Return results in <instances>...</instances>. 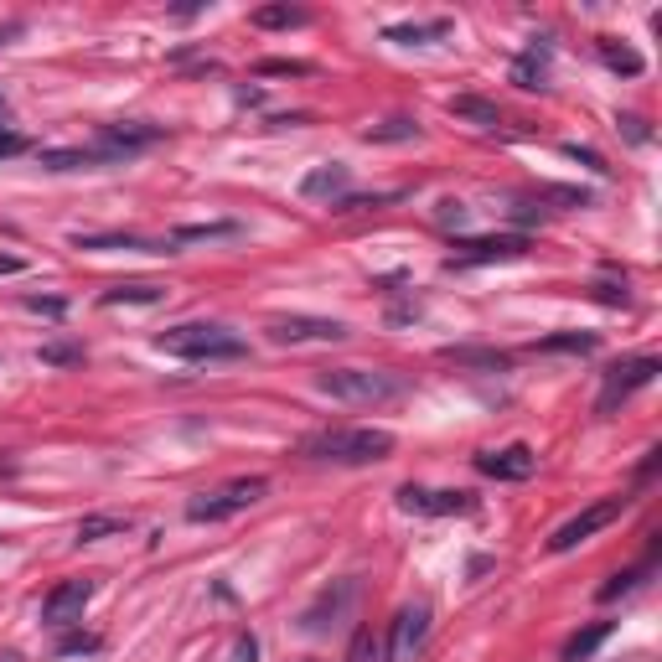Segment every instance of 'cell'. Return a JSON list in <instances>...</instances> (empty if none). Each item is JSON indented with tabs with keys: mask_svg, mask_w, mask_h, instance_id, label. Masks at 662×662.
Returning <instances> with one entry per match:
<instances>
[{
	"mask_svg": "<svg viewBox=\"0 0 662 662\" xmlns=\"http://www.w3.org/2000/svg\"><path fill=\"white\" fill-rule=\"evenodd\" d=\"M600 63H606L611 73H621V78H637L647 63H642V52H631L626 42H616V37H600Z\"/></svg>",
	"mask_w": 662,
	"mask_h": 662,
	"instance_id": "obj_22",
	"label": "cell"
},
{
	"mask_svg": "<svg viewBox=\"0 0 662 662\" xmlns=\"http://www.w3.org/2000/svg\"><path fill=\"white\" fill-rule=\"evenodd\" d=\"M595 300H600V306H631L626 285H595Z\"/></svg>",
	"mask_w": 662,
	"mask_h": 662,
	"instance_id": "obj_42",
	"label": "cell"
},
{
	"mask_svg": "<svg viewBox=\"0 0 662 662\" xmlns=\"http://www.w3.org/2000/svg\"><path fill=\"white\" fill-rule=\"evenodd\" d=\"M450 32V21H409V26H383V42L394 47H430Z\"/></svg>",
	"mask_w": 662,
	"mask_h": 662,
	"instance_id": "obj_18",
	"label": "cell"
},
{
	"mask_svg": "<svg viewBox=\"0 0 662 662\" xmlns=\"http://www.w3.org/2000/svg\"><path fill=\"white\" fill-rule=\"evenodd\" d=\"M238 223H187L171 233V244H202V238H233Z\"/></svg>",
	"mask_w": 662,
	"mask_h": 662,
	"instance_id": "obj_30",
	"label": "cell"
},
{
	"mask_svg": "<svg viewBox=\"0 0 662 662\" xmlns=\"http://www.w3.org/2000/svg\"><path fill=\"white\" fill-rule=\"evenodd\" d=\"M399 507L404 513H414V518H466V513H476V497L471 492H461V487H399Z\"/></svg>",
	"mask_w": 662,
	"mask_h": 662,
	"instance_id": "obj_8",
	"label": "cell"
},
{
	"mask_svg": "<svg viewBox=\"0 0 662 662\" xmlns=\"http://www.w3.org/2000/svg\"><path fill=\"white\" fill-rule=\"evenodd\" d=\"M435 223H440V228H461V223H466V207H461L456 197H445V202L435 207Z\"/></svg>",
	"mask_w": 662,
	"mask_h": 662,
	"instance_id": "obj_38",
	"label": "cell"
},
{
	"mask_svg": "<svg viewBox=\"0 0 662 662\" xmlns=\"http://www.w3.org/2000/svg\"><path fill=\"white\" fill-rule=\"evenodd\" d=\"M21 150H26V135H21V130H6V125H0V156H21Z\"/></svg>",
	"mask_w": 662,
	"mask_h": 662,
	"instance_id": "obj_43",
	"label": "cell"
},
{
	"mask_svg": "<svg viewBox=\"0 0 662 662\" xmlns=\"http://www.w3.org/2000/svg\"><path fill=\"white\" fill-rule=\"evenodd\" d=\"M254 73H259V78H306L311 63H295V57H264Z\"/></svg>",
	"mask_w": 662,
	"mask_h": 662,
	"instance_id": "obj_32",
	"label": "cell"
},
{
	"mask_svg": "<svg viewBox=\"0 0 662 662\" xmlns=\"http://www.w3.org/2000/svg\"><path fill=\"white\" fill-rule=\"evenodd\" d=\"M300 456L331 461V466H373L394 456V435L388 430H316L300 440Z\"/></svg>",
	"mask_w": 662,
	"mask_h": 662,
	"instance_id": "obj_1",
	"label": "cell"
},
{
	"mask_svg": "<svg viewBox=\"0 0 662 662\" xmlns=\"http://www.w3.org/2000/svg\"><path fill=\"white\" fill-rule=\"evenodd\" d=\"M156 140H161V125H135V119L99 130V150L109 156V166L125 161V156H135V150H145V145H156Z\"/></svg>",
	"mask_w": 662,
	"mask_h": 662,
	"instance_id": "obj_14",
	"label": "cell"
},
{
	"mask_svg": "<svg viewBox=\"0 0 662 662\" xmlns=\"http://www.w3.org/2000/svg\"><path fill=\"white\" fill-rule=\"evenodd\" d=\"M616 125H621V135H626L631 145H647V140H652V130H647V119H637V114H621V119H616Z\"/></svg>",
	"mask_w": 662,
	"mask_h": 662,
	"instance_id": "obj_37",
	"label": "cell"
},
{
	"mask_svg": "<svg viewBox=\"0 0 662 662\" xmlns=\"http://www.w3.org/2000/svg\"><path fill=\"white\" fill-rule=\"evenodd\" d=\"M94 600V580H63V585H52L47 600H42V621L47 626H73L83 616V606Z\"/></svg>",
	"mask_w": 662,
	"mask_h": 662,
	"instance_id": "obj_13",
	"label": "cell"
},
{
	"mask_svg": "<svg viewBox=\"0 0 662 662\" xmlns=\"http://www.w3.org/2000/svg\"><path fill=\"white\" fill-rule=\"evenodd\" d=\"M430 621H435L430 600H409V606H399V616L388 621V662H414L419 647H425V637H430Z\"/></svg>",
	"mask_w": 662,
	"mask_h": 662,
	"instance_id": "obj_7",
	"label": "cell"
},
{
	"mask_svg": "<svg viewBox=\"0 0 662 662\" xmlns=\"http://www.w3.org/2000/svg\"><path fill=\"white\" fill-rule=\"evenodd\" d=\"M404 192H373V197H342V202H331V213L347 218V213H368V207H388V202H399Z\"/></svg>",
	"mask_w": 662,
	"mask_h": 662,
	"instance_id": "obj_31",
	"label": "cell"
},
{
	"mask_svg": "<svg viewBox=\"0 0 662 662\" xmlns=\"http://www.w3.org/2000/svg\"><path fill=\"white\" fill-rule=\"evenodd\" d=\"M544 197L564 207H590V192H575V187H544Z\"/></svg>",
	"mask_w": 662,
	"mask_h": 662,
	"instance_id": "obj_41",
	"label": "cell"
},
{
	"mask_svg": "<svg viewBox=\"0 0 662 662\" xmlns=\"http://www.w3.org/2000/svg\"><path fill=\"white\" fill-rule=\"evenodd\" d=\"M104 642L94 637V631H68L63 642H57V657H78V652H99Z\"/></svg>",
	"mask_w": 662,
	"mask_h": 662,
	"instance_id": "obj_34",
	"label": "cell"
},
{
	"mask_svg": "<svg viewBox=\"0 0 662 662\" xmlns=\"http://www.w3.org/2000/svg\"><path fill=\"white\" fill-rule=\"evenodd\" d=\"M544 57H549V47H533V52H523L518 63H513V83L518 88H549V68H544Z\"/></svg>",
	"mask_w": 662,
	"mask_h": 662,
	"instance_id": "obj_24",
	"label": "cell"
},
{
	"mask_svg": "<svg viewBox=\"0 0 662 662\" xmlns=\"http://www.w3.org/2000/svg\"><path fill=\"white\" fill-rule=\"evenodd\" d=\"M0 275H21V259L16 254H0Z\"/></svg>",
	"mask_w": 662,
	"mask_h": 662,
	"instance_id": "obj_45",
	"label": "cell"
},
{
	"mask_svg": "<svg viewBox=\"0 0 662 662\" xmlns=\"http://www.w3.org/2000/svg\"><path fill=\"white\" fill-rule=\"evenodd\" d=\"M269 342L295 347V342H347V326L331 321V316H275L264 326Z\"/></svg>",
	"mask_w": 662,
	"mask_h": 662,
	"instance_id": "obj_11",
	"label": "cell"
},
{
	"mask_svg": "<svg viewBox=\"0 0 662 662\" xmlns=\"http://www.w3.org/2000/svg\"><path fill=\"white\" fill-rule=\"evenodd\" d=\"M456 254H450V269L461 264H507V259H523L533 249L528 233H492V238H456L450 244Z\"/></svg>",
	"mask_w": 662,
	"mask_h": 662,
	"instance_id": "obj_9",
	"label": "cell"
},
{
	"mask_svg": "<svg viewBox=\"0 0 662 662\" xmlns=\"http://www.w3.org/2000/svg\"><path fill=\"white\" fill-rule=\"evenodd\" d=\"M347 662H378V637H373V631L363 626V631H357V642H352V652H347Z\"/></svg>",
	"mask_w": 662,
	"mask_h": 662,
	"instance_id": "obj_36",
	"label": "cell"
},
{
	"mask_svg": "<svg viewBox=\"0 0 662 662\" xmlns=\"http://www.w3.org/2000/svg\"><path fill=\"white\" fill-rule=\"evenodd\" d=\"M445 109H450V114H456V119H471V125H476V130H497V125H502V114H497V104H487V99H476V94H456V99H450Z\"/></svg>",
	"mask_w": 662,
	"mask_h": 662,
	"instance_id": "obj_21",
	"label": "cell"
},
{
	"mask_svg": "<svg viewBox=\"0 0 662 662\" xmlns=\"http://www.w3.org/2000/svg\"><path fill=\"white\" fill-rule=\"evenodd\" d=\"M611 621H595V626H585V631H575V637L564 642V662H585V657H595V647L611 637Z\"/></svg>",
	"mask_w": 662,
	"mask_h": 662,
	"instance_id": "obj_25",
	"label": "cell"
},
{
	"mask_svg": "<svg viewBox=\"0 0 662 662\" xmlns=\"http://www.w3.org/2000/svg\"><path fill=\"white\" fill-rule=\"evenodd\" d=\"M249 21L259 26V32H285V26H306L311 11H300V6H259Z\"/></svg>",
	"mask_w": 662,
	"mask_h": 662,
	"instance_id": "obj_26",
	"label": "cell"
},
{
	"mask_svg": "<svg viewBox=\"0 0 662 662\" xmlns=\"http://www.w3.org/2000/svg\"><path fill=\"white\" fill-rule=\"evenodd\" d=\"M564 156H569V161H580V166H590V171H611V166H606V156H600V150H590V145H575V140L564 145Z\"/></svg>",
	"mask_w": 662,
	"mask_h": 662,
	"instance_id": "obj_35",
	"label": "cell"
},
{
	"mask_svg": "<svg viewBox=\"0 0 662 662\" xmlns=\"http://www.w3.org/2000/svg\"><path fill=\"white\" fill-rule=\"evenodd\" d=\"M130 518H114V513H94V518H83L78 523V544H99V538H114V533H125Z\"/></svg>",
	"mask_w": 662,
	"mask_h": 662,
	"instance_id": "obj_28",
	"label": "cell"
},
{
	"mask_svg": "<svg viewBox=\"0 0 662 662\" xmlns=\"http://www.w3.org/2000/svg\"><path fill=\"white\" fill-rule=\"evenodd\" d=\"M357 595H363V580L357 575H347V580H331L306 611H300V621H295V631L300 637H331L347 616H352V606H357Z\"/></svg>",
	"mask_w": 662,
	"mask_h": 662,
	"instance_id": "obj_4",
	"label": "cell"
},
{
	"mask_svg": "<svg viewBox=\"0 0 662 662\" xmlns=\"http://www.w3.org/2000/svg\"><path fill=\"white\" fill-rule=\"evenodd\" d=\"M0 476H16V461L11 456H0Z\"/></svg>",
	"mask_w": 662,
	"mask_h": 662,
	"instance_id": "obj_46",
	"label": "cell"
},
{
	"mask_svg": "<svg viewBox=\"0 0 662 662\" xmlns=\"http://www.w3.org/2000/svg\"><path fill=\"white\" fill-rule=\"evenodd\" d=\"M73 249H94V254H109V249H125V254H176L171 238H140V233H78Z\"/></svg>",
	"mask_w": 662,
	"mask_h": 662,
	"instance_id": "obj_15",
	"label": "cell"
},
{
	"mask_svg": "<svg viewBox=\"0 0 662 662\" xmlns=\"http://www.w3.org/2000/svg\"><path fill=\"white\" fill-rule=\"evenodd\" d=\"M26 311H42V316H63V311H68V300H57V295H26Z\"/></svg>",
	"mask_w": 662,
	"mask_h": 662,
	"instance_id": "obj_40",
	"label": "cell"
},
{
	"mask_svg": "<svg viewBox=\"0 0 662 662\" xmlns=\"http://www.w3.org/2000/svg\"><path fill=\"white\" fill-rule=\"evenodd\" d=\"M316 388L337 404H394L409 394V378L388 368H321Z\"/></svg>",
	"mask_w": 662,
	"mask_h": 662,
	"instance_id": "obj_3",
	"label": "cell"
},
{
	"mask_svg": "<svg viewBox=\"0 0 662 662\" xmlns=\"http://www.w3.org/2000/svg\"><path fill=\"white\" fill-rule=\"evenodd\" d=\"M363 140H368V145H399V140H419V125H414V119H383V125L363 130Z\"/></svg>",
	"mask_w": 662,
	"mask_h": 662,
	"instance_id": "obj_29",
	"label": "cell"
},
{
	"mask_svg": "<svg viewBox=\"0 0 662 662\" xmlns=\"http://www.w3.org/2000/svg\"><path fill=\"white\" fill-rule=\"evenodd\" d=\"M652 559H657V533H652V549H647V559H642L637 569H621V575H611L606 585H600V590H595V600H600V606H611V600H621V595H631V590H637V585H642V575H647V569H652Z\"/></svg>",
	"mask_w": 662,
	"mask_h": 662,
	"instance_id": "obj_19",
	"label": "cell"
},
{
	"mask_svg": "<svg viewBox=\"0 0 662 662\" xmlns=\"http://www.w3.org/2000/svg\"><path fill=\"white\" fill-rule=\"evenodd\" d=\"M264 492H269L264 476H238V481H228V487H218V492H197L187 502V518L192 523H223L233 513H244V507L264 502Z\"/></svg>",
	"mask_w": 662,
	"mask_h": 662,
	"instance_id": "obj_5",
	"label": "cell"
},
{
	"mask_svg": "<svg viewBox=\"0 0 662 662\" xmlns=\"http://www.w3.org/2000/svg\"><path fill=\"white\" fill-rule=\"evenodd\" d=\"M600 337L595 331H554V337H538L533 352H595Z\"/></svg>",
	"mask_w": 662,
	"mask_h": 662,
	"instance_id": "obj_27",
	"label": "cell"
},
{
	"mask_svg": "<svg viewBox=\"0 0 662 662\" xmlns=\"http://www.w3.org/2000/svg\"><path fill=\"white\" fill-rule=\"evenodd\" d=\"M440 357L445 363H461V368H487V373L507 368V352H492V347H445Z\"/></svg>",
	"mask_w": 662,
	"mask_h": 662,
	"instance_id": "obj_23",
	"label": "cell"
},
{
	"mask_svg": "<svg viewBox=\"0 0 662 662\" xmlns=\"http://www.w3.org/2000/svg\"><path fill=\"white\" fill-rule=\"evenodd\" d=\"M202 11H207V0H187V6H176L171 16H176V21H192V16H202Z\"/></svg>",
	"mask_w": 662,
	"mask_h": 662,
	"instance_id": "obj_44",
	"label": "cell"
},
{
	"mask_svg": "<svg viewBox=\"0 0 662 662\" xmlns=\"http://www.w3.org/2000/svg\"><path fill=\"white\" fill-rule=\"evenodd\" d=\"M37 357H42V363H52V368H68V363H83V347H73V342H47Z\"/></svg>",
	"mask_w": 662,
	"mask_h": 662,
	"instance_id": "obj_33",
	"label": "cell"
},
{
	"mask_svg": "<svg viewBox=\"0 0 662 662\" xmlns=\"http://www.w3.org/2000/svg\"><path fill=\"white\" fill-rule=\"evenodd\" d=\"M621 513H626V497H606V502L585 507V513H575V518H569L564 528H554V533H549V554H569V549H580L590 533L611 528Z\"/></svg>",
	"mask_w": 662,
	"mask_h": 662,
	"instance_id": "obj_10",
	"label": "cell"
},
{
	"mask_svg": "<svg viewBox=\"0 0 662 662\" xmlns=\"http://www.w3.org/2000/svg\"><path fill=\"white\" fill-rule=\"evenodd\" d=\"M228 662H259V637L254 631H244V637L233 642V652H228Z\"/></svg>",
	"mask_w": 662,
	"mask_h": 662,
	"instance_id": "obj_39",
	"label": "cell"
},
{
	"mask_svg": "<svg viewBox=\"0 0 662 662\" xmlns=\"http://www.w3.org/2000/svg\"><path fill=\"white\" fill-rule=\"evenodd\" d=\"M37 166L47 171H83V166H109V156L94 145V150H37Z\"/></svg>",
	"mask_w": 662,
	"mask_h": 662,
	"instance_id": "obj_20",
	"label": "cell"
},
{
	"mask_svg": "<svg viewBox=\"0 0 662 662\" xmlns=\"http://www.w3.org/2000/svg\"><path fill=\"white\" fill-rule=\"evenodd\" d=\"M166 300V285L156 280H125V285H109L99 295V306H161Z\"/></svg>",
	"mask_w": 662,
	"mask_h": 662,
	"instance_id": "obj_17",
	"label": "cell"
},
{
	"mask_svg": "<svg viewBox=\"0 0 662 662\" xmlns=\"http://www.w3.org/2000/svg\"><path fill=\"white\" fill-rule=\"evenodd\" d=\"M16 32H21V26H0V42H11Z\"/></svg>",
	"mask_w": 662,
	"mask_h": 662,
	"instance_id": "obj_47",
	"label": "cell"
},
{
	"mask_svg": "<svg viewBox=\"0 0 662 662\" xmlns=\"http://www.w3.org/2000/svg\"><path fill=\"white\" fill-rule=\"evenodd\" d=\"M156 347L171 352V357H187V363H233V357H249V342L228 326H213V321L171 326L156 337Z\"/></svg>",
	"mask_w": 662,
	"mask_h": 662,
	"instance_id": "obj_2",
	"label": "cell"
},
{
	"mask_svg": "<svg viewBox=\"0 0 662 662\" xmlns=\"http://www.w3.org/2000/svg\"><path fill=\"white\" fill-rule=\"evenodd\" d=\"M662 373V363L647 352V357H626V363H616L611 373H606V388H600V399H595V414H616L637 388H647L652 378Z\"/></svg>",
	"mask_w": 662,
	"mask_h": 662,
	"instance_id": "obj_6",
	"label": "cell"
},
{
	"mask_svg": "<svg viewBox=\"0 0 662 662\" xmlns=\"http://www.w3.org/2000/svg\"><path fill=\"white\" fill-rule=\"evenodd\" d=\"M471 466L481 476H492V481H528L538 471V456L528 445H502V450H476Z\"/></svg>",
	"mask_w": 662,
	"mask_h": 662,
	"instance_id": "obj_12",
	"label": "cell"
},
{
	"mask_svg": "<svg viewBox=\"0 0 662 662\" xmlns=\"http://www.w3.org/2000/svg\"><path fill=\"white\" fill-rule=\"evenodd\" d=\"M0 114H6V94H0Z\"/></svg>",
	"mask_w": 662,
	"mask_h": 662,
	"instance_id": "obj_48",
	"label": "cell"
},
{
	"mask_svg": "<svg viewBox=\"0 0 662 662\" xmlns=\"http://www.w3.org/2000/svg\"><path fill=\"white\" fill-rule=\"evenodd\" d=\"M352 187V171L342 161H326V166H311L306 176H300V197L306 202H342Z\"/></svg>",
	"mask_w": 662,
	"mask_h": 662,
	"instance_id": "obj_16",
	"label": "cell"
}]
</instances>
